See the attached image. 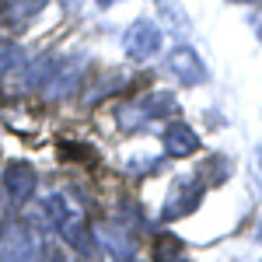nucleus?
Returning a JSON list of instances; mask_svg holds the SVG:
<instances>
[{
	"label": "nucleus",
	"instance_id": "nucleus-1",
	"mask_svg": "<svg viewBox=\"0 0 262 262\" xmlns=\"http://www.w3.org/2000/svg\"><path fill=\"white\" fill-rule=\"evenodd\" d=\"M171 112H179L175 95H171V91H150V95H143V98L133 101V105H122L119 112H116V119H119V126L126 133H133V129L161 119V116H171Z\"/></svg>",
	"mask_w": 262,
	"mask_h": 262
},
{
	"label": "nucleus",
	"instance_id": "nucleus-2",
	"mask_svg": "<svg viewBox=\"0 0 262 262\" xmlns=\"http://www.w3.org/2000/svg\"><path fill=\"white\" fill-rule=\"evenodd\" d=\"M42 255L39 231L25 221H14L0 234V262H35Z\"/></svg>",
	"mask_w": 262,
	"mask_h": 262
},
{
	"label": "nucleus",
	"instance_id": "nucleus-3",
	"mask_svg": "<svg viewBox=\"0 0 262 262\" xmlns=\"http://www.w3.org/2000/svg\"><path fill=\"white\" fill-rule=\"evenodd\" d=\"M203 179H189V175H182V179L171 182V189H168V200L161 206V221L171 224V221H182V217H189V213H196L203 203Z\"/></svg>",
	"mask_w": 262,
	"mask_h": 262
},
{
	"label": "nucleus",
	"instance_id": "nucleus-4",
	"mask_svg": "<svg viewBox=\"0 0 262 262\" xmlns=\"http://www.w3.org/2000/svg\"><path fill=\"white\" fill-rule=\"evenodd\" d=\"M164 46V35L161 28L154 25V21H133L129 28H126V39H122V49H126V56L129 60H150V56H158Z\"/></svg>",
	"mask_w": 262,
	"mask_h": 262
},
{
	"label": "nucleus",
	"instance_id": "nucleus-5",
	"mask_svg": "<svg viewBox=\"0 0 262 262\" xmlns=\"http://www.w3.org/2000/svg\"><path fill=\"white\" fill-rule=\"evenodd\" d=\"M168 70H171V77L185 88H200L206 84V63L196 49H189V46H175L171 53H168Z\"/></svg>",
	"mask_w": 262,
	"mask_h": 262
},
{
	"label": "nucleus",
	"instance_id": "nucleus-6",
	"mask_svg": "<svg viewBox=\"0 0 262 262\" xmlns=\"http://www.w3.org/2000/svg\"><path fill=\"white\" fill-rule=\"evenodd\" d=\"M200 133L189 126V122L175 119L168 129H164V154L168 158H175V161H182V158H192V154H200Z\"/></svg>",
	"mask_w": 262,
	"mask_h": 262
},
{
	"label": "nucleus",
	"instance_id": "nucleus-7",
	"mask_svg": "<svg viewBox=\"0 0 262 262\" xmlns=\"http://www.w3.org/2000/svg\"><path fill=\"white\" fill-rule=\"evenodd\" d=\"M35 185H39L35 168H28V164H21V161L4 168V192H7L11 203H28L35 196Z\"/></svg>",
	"mask_w": 262,
	"mask_h": 262
},
{
	"label": "nucleus",
	"instance_id": "nucleus-8",
	"mask_svg": "<svg viewBox=\"0 0 262 262\" xmlns=\"http://www.w3.org/2000/svg\"><path fill=\"white\" fill-rule=\"evenodd\" d=\"M42 7H46V0H7V4H4V21H7L11 28H25Z\"/></svg>",
	"mask_w": 262,
	"mask_h": 262
},
{
	"label": "nucleus",
	"instance_id": "nucleus-9",
	"mask_svg": "<svg viewBox=\"0 0 262 262\" xmlns=\"http://www.w3.org/2000/svg\"><path fill=\"white\" fill-rule=\"evenodd\" d=\"M185 252H182V242L171 234V231H161L154 238V262H182Z\"/></svg>",
	"mask_w": 262,
	"mask_h": 262
},
{
	"label": "nucleus",
	"instance_id": "nucleus-10",
	"mask_svg": "<svg viewBox=\"0 0 262 262\" xmlns=\"http://www.w3.org/2000/svg\"><path fill=\"white\" fill-rule=\"evenodd\" d=\"M158 11H161L164 25H168L171 32H189V28H192L189 14L182 11V4H175V0H158Z\"/></svg>",
	"mask_w": 262,
	"mask_h": 262
},
{
	"label": "nucleus",
	"instance_id": "nucleus-11",
	"mask_svg": "<svg viewBox=\"0 0 262 262\" xmlns=\"http://www.w3.org/2000/svg\"><path fill=\"white\" fill-rule=\"evenodd\" d=\"M18 63H21V49L11 46V42H0V74L11 70V67H18Z\"/></svg>",
	"mask_w": 262,
	"mask_h": 262
},
{
	"label": "nucleus",
	"instance_id": "nucleus-12",
	"mask_svg": "<svg viewBox=\"0 0 262 262\" xmlns=\"http://www.w3.org/2000/svg\"><path fill=\"white\" fill-rule=\"evenodd\" d=\"M42 259H46V262H74V255H70L67 248H46Z\"/></svg>",
	"mask_w": 262,
	"mask_h": 262
},
{
	"label": "nucleus",
	"instance_id": "nucleus-13",
	"mask_svg": "<svg viewBox=\"0 0 262 262\" xmlns=\"http://www.w3.org/2000/svg\"><path fill=\"white\" fill-rule=\"evenodd\" d=\"M98 7H112V4H119V0H95Z\"/></svg>",
	"mask_w": 262,
	"mask_h": 262
},
{
	"label": "nucleus",
	"instance_id": "nucleus-14",
	"mask_svg": "<svg viewBox=\"0 0 262 262\" xmlns=\"http://www.w3.org/2000/svg\"><path fill=\"white\" fill-rule=\"evenodd\" d=\"M231 4H262V0H231Z\"/></svg>",
	"mask_w": 262,
	"mask_h": 262
},
{
	"label": "nucleus",
	"instance_id": "nucleus-15",
	"mask_svg": "<svg viewBox=\"0 0 262 262\" xmlns=\"http://www.w3.org/2000/svg\"><path fill=\"white\" fill-rule=\"evenodd\" d=\"M112 262H137V259H133V255H126V259H112Z\"/></svg>",
	"mask_w": 262,
	"mask_h": 262
},
{
	"label": "nucleus",
	"instance_id": "nucleus-16",
	"mask_svg": "<svg viewBox=\"0 0 262 262\" xmlns=\"http://www.w3.org/2000/svg\"><path fill=\"white\" fill-rule=\"evenodd\" d=\"M255 161H259V168H262V150H255Z\"/></svg>",
	"mask_w": 262,
	"mask_h": 262
},
{
	"label": "nucleus",
	"instance_id": "nucleus-17",
	"mask_svg": "<svg viewBox=\"0 0 262 262\" xmlns=\"http://www.w3.org/2000/svg\"><path fill=\"white\" fill-rule=\"evenodd\" d=\"M255 28H259V42H262V21H259V25H255Z\"/></svg>",
	"mask_w": 262,
	"mask_h": 262
},
{
	"label": "nucleus",
	"instance_id": "nucleus-18",
	"mask_svg": "<svg viewBox=\"0 0 262 262\" xmlns=\"http://www.w3.org/2000/svg\"><path fill=\"white\" fill-rule=\"evenodd\" d=\"M259 242H262V221H259Z\"/></svg>",
	"mask_w": 262,
	"mask_h": 262
}]
</instances>
